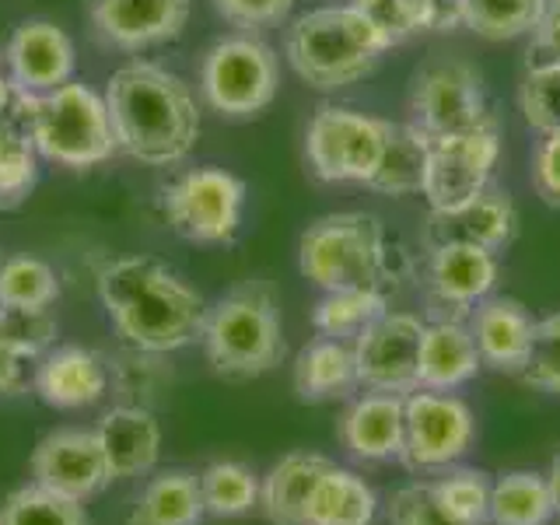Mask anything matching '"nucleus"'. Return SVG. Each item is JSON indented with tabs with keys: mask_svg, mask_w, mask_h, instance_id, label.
Returning <instances> with one entry per match:
<instances>
[{
	"mask_svg": "<svg viewBox=\"0 0 560 525\" xmlns=\"http://www.w3.org/2000/svg\"><path fill=\"white\" fill-rule=\"evenodd\" d=\"M98 302L127 347L172 354L200 340L203 294L154 256H122L98 273Z\"/></svg>",
	"mask_w": 560,
	"mask_h": 525,
	"instance_id": "obj_2",
	"label": "nucleus"
},
{
	"mask_svg": "<svg viewBox=\"0 0 560 525\" xmlns=\"http://www.w3.org/2000/svg\"><path fill=\"white\" fill-rule=\"evenodd\" d=\"M518 113L539 137L560 130V63H529L518 84Z\"/></svg>",
	"mask_w": 560,
	"mask_h": 525,
	"instance_id": "obj_37",
	"label": "nucleus"
},
{
	"mask_svg": "<svg viewBox=\"0 0 560 525\" xmlns=\"http://www.w3.org/2000/svg\"><path fill=\"white\" fill-rule=\"evenodd\" d=\"M22 382H25V358H18L8 347V340L0 337V393L22 389Z\"/></svg>",
	"mask_w": 560,
	"mask_h": 525,
	"instance_id": "obj_47",
	"label": "nucleus"
},
{
	"mask_svg": "<svg viewBox=\"0 0 560 525\" xmlns=\"http://www.w3.org/2000/svg\"><path fill=\"white\" fill-rule=\"evenodd\" d=\"M389 119L347 105H319L305 130V158L315 179L368 186L378 172Z\"/></svg>",
	"mask_w": 560,
	"mask_h": 525,
	"instance_id": "obj_8",
	"label": "nucleus"
},
{
	"mask_svg": "<svg viewBox=\"0 0 560 525\" xmlns=\"http://www.w3.org/2000/svg\"><path fill=\"white\" fill-rule=\"evenodd\" d=\"M291 8L294 0H214V11L228 25H235L242 32L280 25L291 14Z\"/></svg>",
	"mask_w": 560,
	"mask_h": 525,
	"instance_id": "obj_43",
	"label": "nucleus"
},
{
	"mask_svg": "<svg viewBox=\"0 0 560 525\" xmlns=\"http://www.w3.org/2000/svg\"><path fill=\"white\" fill-rule=\"evenodd\" d=\"M472 438H477V417L459 396L413 389L402 399L399 463L407 469H448L469 452Z\"/></svg>",
	"mask_w": 560,
	"mask_h": 525,
	"instance_id": "obj_11",
	"label": "nucleus"
},
{
	"mask_svg": "<svg viewBox=\"0 0 560 525\" xmlns=\"http://www.w3.org/2000/svg\"><path fill=\"white\" fill-rule=\"evenodd\" d=\"M385 308H389V298H385V291H375V288L323 291V298L312 308V326L319 337L354 343L358 332L368 323H375Z\"/></svg>",
	"mask_w": 560,
	"mask_h": 525,
	"instance_id": "obj_30",
	"label": "nucleus"
},
{
	"mask_svg": "<svg viewBox=\"0 0 560 525\" xmlns=\"http://www.w3.org/2000/svg\"><path fill=\"white\" fill-rule=\"evenodd\" d=\"M529 63H560V4L553 0L529 35Z\"/></svg>",
	"mask_w": 560,
	"mask_h": 525,
	"instance_id": "obj_46",
	"label": "nucleus"
},
{
	"mask_svg": "<svg viewBox=\"0 0 560 525\" xmlns=\"http://www.w3.org/2000/svg\"><path fill=\"white\" fill-rule=\"evenodd\" d=\"M116 148L151 168H172L200 140V105L189 84L168 67L130 60L113 70L105 88Z\"/></svg>",
	"mask_w": 560,
	"mask_h": 525,
	"instance_id": "obj_1",
	"label": "nucleus"
},
{
	"mask_svg": "<svg viewBox=\"0 0 560 525\" xmlns=\"http://www.w3.org/2000/svg\"><path fill=\"white\" fill-rule=\"evenodd\" d=\"M547 483H550V498H553V518H560V455L550 463Z\"/></svg>",
	"mask_w": 560,
	"mask_h": 525,
	"instance_id": "obj_48",
	"label": "nucleus"
},
{
	"mask_svg": "<svg viewBox=\"0 0 560 525\" xmlns=\"http://www.w3.org/2000/svg\"><path fill=\"white\" fill-rule=\"evenodd\" d=\"M420 32H459L466 28V0H413Z\"/></svg>",
	"mask_w": 560,
	"mask_h": 525,
	"instance_id": "obj_45",
	"label": "nucleus"
},
{
	"mask_svg": "<svg viewBox=\"0 0 560 525\" xmlns=\"http://www.w3.org/2000/svg\"><path fill=\"white\" fill-rule=\"evenodd\" d=\"M200 494L210 518H238L259 508V477L249 466L221 459L200 472Z\"/></svg>",
	"mask_w": 560,
	"mask_h": 525,
	"instance_id": "obj_32",
	"label": "nucleus"
},
{
	"mask_svg": "<svg viewBox=\"0 0 560 525\" xmlns=\"http://www.w3.org/2000/svg\"><path fill=\"white\" fill-rule=\"evenodd\" d=\"M375 508V490L364 483V477L329 466L308 498L305 525H372Z\"/></svg>",
	"mask_w": 560,
	"mask_h": 525,
	"instance_id": "obj_27",
	"label": "nucleus"
},
{
	"mask_svg": "<svg viewBox=\"0 0 560 525\" xmlns=\"http://www.w3.org/2000/svg\"><path fill=\"white\" fill-rule=\"evenodd\" d=\"M0 525H92V522H88L81 501H70L39 483H28L18 487L0 504Z\"/></svg>",
	"mask_w": 560,
	"mask_h": 525,
	"instance_id": "obj_36",
	"label": "nucleus"
},
{
	"mask_svg": "<svg viewBox=\"0 0 560 525\" xmlns=\"http://www.w3.org/2000/svg\"><path fill=\"white\" fill-rule=\"evenodd\" d=\"M490 116L483 74L469 60L434 57L410 81V122L424 137H452L483 127Z\"/></svg>",
	"mask_w": 560,
	"mask_h": 525,
	"instance_id": "obj_10",
	"label": "nucleus"
},
{
	"mask_svg": "<svg viewBox=\"0 0 560 525\" xmlns=\"http://www.w3.org/2000/svg\"><path fill=\"white\" fill-rule=\"evenodd\" d=\"M207 518L200 477L189 469H165L148 480L127 525H200Z\"/></svg>",
	"mask_w": 560,
	"mask_h": 525,
	"instance_id": "obj_26",
	"label": "nucleus"
},
{
	"mask_svg": "<svg viewBox=\"0 0 560 525\" xmlns=\"http://www.w3.org/2000/svg\"><path fill=\"white\" fill-rule=\"evenodd\" d=\"M550 11V0H466V28L487 43H512L533 28Z\"/></svg>",
	"mask_w": 560,
	"mask_h": 525,
	"instance_id": "obj_31",
	"label": "nucleus"
},
{
	"mask_svg": "<svg viewBox=\"0 0 560 525\" xmlns=\"http://www.w3.org/2000/svg\"><path fill=\"white\" fill-rule=\"evenodd\" d=\"M192 0H92L95 35L113 49L140 52L179 39L189 22Z\"/></svg>",
	"mask_w": 560,
	"mask_h": 525,
	"instance_id": "obj_16",
	"label": "nucleus"
},
{
	"mask_svg": "<svg viewBox=\"0 0 560 525\" xmlns=\"http://www.w3.org/2000/svg\"><path fill=\"white\" fill-rule=\"evenodd\" d=\"M98 445L105 452L113 480L144 477L154 469L158 452H162V424L148 407L119 402L98 420Z\"/></svg>",
	"mask_w": 560,
	"mask_h": 525,
	"instance_id": "obj_21",
	"label": "nucleus"
},
{
	"mask_svg": "<svg viewBox=\"0 0 560 525\" xmlns=\"http://www.w3.org/2000/svg\"><path fill=\"white\" fill-rule=\"evenodd\" d=\"M11 102H14V81L8 74H0V119L11 113Z\"/></svg>",
	"mask_w": 560,
	"mask_h": 525,
	"instance_id": "obj_49",
	"label": "nucleus"
},
{
	"mask_svg": "<svg viewBox=\"0 0 560 525\" xmlns=\"http://www.w3.org/2000/svg\"><path fill=\"white\" fill-rule=\"evenodd\" d=\"M396 262L385 224L364 210L315 218L298 242V270L319 291H389L399 273Z\"/></svg>",
	"mask_w": 560,
	"mask_h": 525,
	"instance_id": "obj_4",
	"label": "nucleus"
},
{
	"mask_svg": "<svg viewBox=\"0 0 560 525\" xmlns=\"http://www.w3.org/2000/svg\"><path fill=\"white\" fill-rule=\"evenodd\" d=\"M203 354L224 378H256L284 361V326L267 280H242L207 308Z\"/></svg>",
	"mask_w": 560,
	"mask_h": 525,
	"instance_id": "obj_6",
	"label": "nucleus"
},
{
	"mask_svg": "<svg viewBox=\"0 0 560 525\" xmlns=\"http://www.w3.org/2000/svg\"><path fill=\"white\" fill-rule=\"evenodd\" d=\"M424 165H428V137L413 122L389 119L382 162L368 189L385 192V197H413L424 186Z\"/></svg>",
	"mask_w": 560,
	"mask_h": 525,
	"instance_id": "obj_28",
	"label": "nucleus"
},
{
	"mask_svg": "<svg viewBox=\"0 0 560 525\" xmlns=\"http://www.w3.org/2000/svg\"><path fill=\"white\" fill-rule=\"evenodd\" d=\"M340 4L354 8L358 14H364L368 22L375 25V32L382 35L385 43L393 46H402L407 39L420 32V22H417V4L413 0H340Z\"/></svg>",
	"mask_w": 560,
	"mask_h": 525,
	"instance_id": "obj_41",
	"label": "nucleus"
},
{
	"mask_svg": "<svg viewBox=\"0 0 560 525\" xmlns=\"http://www.w3.org/2000/svg\"><path fill=\"white\" fill-rule=\"evenodd\" d=\"M109 378L116 385V393L122 396V402L151 410L172 385V368L165 364V354L127 347V350H119L116 358H109Z\"/></svg>",
	"mask_w": 560,
	"mask_h": 525,
	"instance_id": "obj_33",
	"label": "nucleus"
},
{
	"mask_svg": "<svg viewBox=\"0 0 560 525\" xmlns=\"http://www.w3.org/2000/svg\"><path fill=\"white\" fill-rule=\"evenodd\" d=\"M518 378L539 393L560 396V312L536 323L529 358H525Z\"/></svg>",
	"mask_w": 560,
	"mask_h": 525,
	"instance_id": "obj_40",
	"label": "nucleus"
},
{
	"mask_svg": "<svg viewBox=\"0 0 560 525\" xmlns=\"http://www.w3.org/2000/svg\"><path fill=\"white\" fill-rule=\"evenodd\" d=\"M529 179H533L536 197L560 210V130L539 137V144L533 151Z\"/></svg>",
	"mask_w": 560,
	"mask_h": 525,
	"instance_id": "obj_44",
	"label": "nucleus"
},
{
	"mask_svg": "<svg viewBox=\"0 0 560 525\" xmlns=\"http://www.w3.org/2000/svg\"><path fill=\"white\" fill-rule=\"evenodd\" d=\"M501 158V133L498 119H487L483 127L452 133V137H428V165L420 197L428 210H452L463 207L490 186V175Z\"/></svg>",
	"mask_w": 560,
	"mask_h": 525,
	"instance_id": "obj_12",
	"label": "nucleus"
},
{
	"mask_svg": "<svg viewBox=\"0 0 560 525\" xmlns=\"http://www.w3.org/2000/svg\"><path fill=\"white\" fill-rule=\"evenodd\" d=\"M385 512H389V525H463L445 512L442 501H438L434 483L399 487L389 498V504H385Z\"/></svg>",
	"mask_w": 560,
	"mask_h": 525,
	"instance_id": "obj_42",
	"label": "nucleus"
},
{
	"mask_svg": "<svg viewBox=\"0 0 560 525\" xmlns=\"http://www.w3.org/2000/svg\"><path fill=\"white\" fill-rule=\"evenodd\" d=\"M32 483L81 504L102 494L113 483V472L98 445V434L81 428L49 431L32 452Z\"/></svg>",
	"mask_w": 560,
	"mask_h": 525,
	"instance_id": "obj_15",
	"label": "nucleus"
},
{
	"mask_svg": "<svg viewBox=\"0 0 560 525\" xmlns=\"http://www.w3.org/2000/svg\"><path fill=\"white\" fill-rule=\"evenodd\" d=\"M245 210V183L238 175L203 165L189 168L162 189V214L175 235L197 245L232 242Z\"/></svg>",
	"mask_w": 560,
	"mask_h": 525,
	"instance_id": "obj_9",
	"label": "nucleus"
},
{
	"mask_svg": "<svg viewBox=\"0 0 560 525\" xmlns=\"http://www.w3.org/2000/svg\"><path fill=\"white\" fill-rule=\"evenodd\" d=\"M277 88V52L253 32L224 35L200 60V95L224 119H253L270 109Z\"/></svg>",
	"mask_w": 560,
	"mask_h": 525,
	"instance_id": "obj_7",
	"label": "nucleus"
},
{
	"mask_svg": "<svg viewBox=\"0 0 560 525\" xmlns=\"http://www.w3.org/2000/svg\"><path fill=\"white\" fill-rule=\"evenodd\" d=\"M57 319L49 308H0V337L18 358L39 361L57 343Z\"/></svg>",
	"mask_w": 560,
	"mask_h": 525,
	"instance_id": "obj_39",
	"label": "nucleus"
},
{
	"mask_svg": "<svg viewBox=\"0 0 560 525\" xmlns=\"http://www.w3.org/2000/svg\"><path fill=\"white\" fill-rule=\"evenodd\" d=\"M332 463L319 452H291L259 480V508L273 525H305V508Z\"/></svg>",
	"mask_w": 560,
	"mask_h": 525,
	"instance_id": "obj_25",
	"label": "nucleus"
},
{
	"mask_svg": "<svg viewBox=\"0 0 560 525\" xmlns=\"http://www.w3.org/2000/svg\"><path fill=\"white\" fill-rule=\"evenodd\" d=\"M445 512L463 525L490 522V480L480 469H452L442 480H431Z\"/></svg>",
	"mask_w": 560,
	"mask_h": 525,
	"instance_id": "obj_38",
	"label": "nucleus"
},
{
	"mask_svg": "<svg viewBox=\"0 0 560 525\" xmlns=\"http://www.w3.org/2000/svg\"><path fill=\"white\" fill-rule=\"evenodd\" d=\"M8 116L32 137L39 158L67 168H95L109 162L113 151H119L105 98L74 81L52 88L46 95L14 88Z\"/></svg>",
	"mask_w": 560,
	"mask_h": 525,
	"instance_id": "obj_5",
	"label": "nucleus"
},
{
	"mask_svg": "<svg viewBox=\"0 0 560 525\" xmlns=\"http://www.w3.org/2000/svg\"><path fill=\"white\" fill-rule=\"evenodd\" d=\"M60 298V280L49 262L11 256L0 262V308H49Z\"/></svg>",
	"mask_w": 560,
	"mask_h": 525,
	"instance_id": "obj_35",
	"label": "nucleus"
},
{
	"mask_svg": "<svg viewBox=\"0 0 560 525\" xmlns=\"http://www.w3.org/2000/svg\"><path fill=\"white\" fill-rule=\"evenodd\" d=\"M358 385V361L354 343L315 337L308 340L294 358V393L305 402H326V399H347Z\"/></svg>",
	"mask_w": 560,
	"mask_h": 525,
	"instance_id": "obj_24",
	"label": "nucleus"
},
{
	"mask_svg": "<svg viewBox=\"0 0 560 525\" xmlns=\"http://www.w3.org/2000/svg\"><path fill=\"white\" fill-rule=\"evenodd\" d=\"M518 235V207L512 192L487 186L480 197L452 210H428L424 221V249L434 245H480L501 253Z\"/></svg>",
	"mask_w": 560,
	"mask_h": 525,
	"instance_id": "obj_17",
	"label": "nucleus"
},
{
	"mask_svg": "<svg viewBox=\"0 0 560 525\" xmlns=\"http://www.w3.org/2000/svg\"><path fill=\"white\" fill-rule=\"evenodd\" d=\"M39 179V151L11 116L0 119V210H14L28 200Z\"/></svg>",
	"mask_w": 560,
	"mask_h": 525,
	"instance_id": "obj_34",
	"label": "nucleus"
},
{
	"mask_svg": "<svg viewBox=\"0 0 560 525\" xmlns=\"http://www.w3.org/2000/svg\"><path fill=\"white\" fill-rule=\"evenodd\" d=\"M469 332L477 340L480 361L504 375H522L525 358H529L536 319L518 298H483L469 312Z\"/></svg>",
	"mask_w": 560,
	"mask_h": 525,
	"instance_id": "obj_20",
	"label": "nucleus"
},
{
	"mask_svg": "<svg viewBox=\"0 0 560 525\" xmlns=\"http://www.w3.org/2000/svg\"><path fill=\"white\" fill-rule=\"evenodd\" d=\"M109 361L88 347H52L39 358L32 375V389L52 410L92 407L109 389Z\"/></svg>",
	"mask_w": 560,
	"mask_h": 525,
	"instance_id": "obj_19",
	"label": "nucleus"
},
{
	"mask_svg": "<svg viewBox=\"0 0 560 525\" xmlns=\"http://www.w3.org/2000/svg\"><path fill=\"white\" fill-rule=\"evenodd\" d=\"M402 399L396 393H364L340 417V442L361 463L399 459L402 448Z\"/></svg>",
	"mask_w": 560,
	"mask_h": 525,
	"instance_id": "obj_22",
	"label": "nucleus"
},
{
	"mask_svg": "<svg viewBox=\"0 0 560 525\" xmlns=\"http://www.w3.org/2000/svg\"><path fill=\"white\" fill-rule=\"evenodd\" d=\"M498 253L480 245H434L424 259V298L434 319H469L498 284Z\"/></svg>",
	"mask_w": 560,
	"mask_h": 525,
	"instance_id": "obj_14",
	"label": "nucleus"
},
{
	"mask_svg": "<svg viewBox=\"0 0 560 525\" xmlns=\"http://www.w3.org/2000/svg\"><path fill=\"white\" fill-rule=\"evenodd\" d=\"M480 350L466 323L459 319H431L420 337V361H417V389L452 393L477 378Z\"/></svg>",
	"mask_w": 560,
	"mask_h": 525,
	"instance_id": "obj_23",
	"label": "nucleus"
},
{
	"mask_svg": "<svg viewBox=\"0 0 560 525\" xmlns=\"http://www.w3.org/2000/svg\"><path fill=\"white\" fill-rule=\"evenodd\" d=\"M70 74H74V43L60 25L32 18L14 28L8 43V78L18 92L46 95L67 84Z\"/></svg>",
	"mask_w": 560,
	"mask_h": 525,
	"instance_id": "obj_18",
	"label": "nucleus"
},
{
	"mask_svg": "<svg viewBox=\"0 0 560 525\" xmlns=\"http://www.w3.org/2000/svg\"><path fill=\"white\" fill-rule=\"evenodd\" d=\"M550 518L553 498L542 472L512 469L490 483V522L494 525H547Z\"/></svg>",
	"mask_w": 560,
	"mask_h": 525,
	"instance_id": "obj_29",
	"label": "nucleus"
},
{
	"mask_svg": "<svg viewBox=\"0 0 560 525\" xmlns=\"http://www.w3.org/2000/svg\"><path fill=\"white\" fill-rule=\"evenodd\" d=\"M389 43L364 14L347 4H326L298 14L284 32V57L291 70L315 92H340L364 81Z\"/></svg>",
	"mask_w": 560,
	"mask_h": 525,
	"instance_id": "obj_3",
	"label": "nucleus"
},
{
	"mask_svg": "<svg viewBox=\"0 0 560 525\" xmlns=\"http://www.w3.org/2000/svg\"><path fill=\"white\" fill-rule=\"evenodd\" d=\"M424 319L413 312L385 308L375 323H368L354 337L358 385L368 393L410 396L417 389V361Z\"/></svg>",
	"mask_w": 560,
	"mask_h": 525,
	"instance_id": "obj_13",
	"label": "nucleus"
},
{
	"mask_svg": "<svg viewBox=\"0 0 560 525\" xmlns=\"http://www.w3.org/2000/svg\"><path fill=\"white\" fill-rule=\"evenodd\" d=\"M553 4H560V0H553Z\"/></svg>",
	"mask_w": 560,
	"mask_h": 525,
	"instance_id": "obj_50",
	"label": "nucleus"
}]
</instances>
